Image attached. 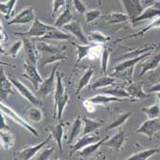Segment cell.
I'll return each instance as SVG.
<instances>
[{
    "label": "cell",
    "instance_id": "obj_1",
    "mask_svg": "<svg viewBox=\"0 0 160 160\" xmlns=\"http://www.w3.org/2000/svg\"><path fill=\"white\" fill-rule=\"evenodd\" d=\"M36 48L38 54V65L40 68H43L47 64L66 61L67 59L65 47L54 45L44 41H38L36 42Z\"/></svg>",
    "mask_w": 160,
    "mask_h": 160
},
{
    "label": "cell",
    "instance_id": "obj_2",
    "mask_svg": "<svg viewBox=\"0 0 160 160\" xmlns=\"http://www.w3.org/2000/svg\"><path fill=\"white\" fill-rule=\"evenodd\" d=\"M152 55V51L145 53L139 57L133 58V59H129V60H125L124 62H120L116 66H114L112 75L113 76H118L119 78L125 80L128 83L132 82V76H133V71L135 68V65L141 62L143 59H146L149 58Z\"/></svg>",
    "mask_w": 160,
    "mask_h": 160
},
{
    "label": "cell",
    "instance_id": "obj_3",
    "mask_svg": "<svg viewBox=\"0 0 160 160\" xmlns=\"http://www.w3.org/2000/svg\"><path fill=\"white\" fill-rule=\"evenodd\" d=\"M56 28L54 25H48L43 23L36 17L33 24L29 28V30L25 33H14V35L20 37H27V38H43L50 30Z\"/></svg>",
    "mask_w": 160,
    "mask_h": 160
},
{
    "label": "cell",
    "instance_id": "obj_4",
    "mask_svg": "<svg viewBox=\"0 0 160 160\" xmlns=\"http://www.w3.org/2000/svg\"><path fill=\"white\" fill-rule=\"evenodd\" d=\"M0 108H1V112L4 115H6L7 117H9L12 122H14L16 124L19 125L21 128H23L26 130H28V132H30L31 134H33L34 136H36V137L38 136V130L35 128H33L28 122H26L23 118H21L20 116L16 111H14L12 108L7 107L6 105H4L2 102H1V107H0Z\"/></svg>",
    "mask_w": 160,
    "mask_h": 160
},
{
    "label": "cell",
    "instance_id": "obj_5",
    "mask_svg": "<svg viewBox=\"0 0 160 160\" xmlns=\"http://www.w3.org/2000/svg\"><path fill=\"white\" fill-rule=\"evenodd\" d=\"M10 80H11L12 85L14 86V88H16L19 92V94L24 99H26L29 103H31L32 105H35L38 107L42 106V101L37 96V94H34L33 92H31L30 89H29L25 84H23L18 78L11 77Z\"/></svg>",
    "mask_w": 160,
    "mask_h": 160
},
{
    "label": "cell",
    "instance_id": "obj_6",
    "mask_svg": "<svg viewBox=\"0 0 160 160\" xmlns=\"http://www.w3.org/2000/svg\"><path fill=\"white\" fill-rule=\"evenodd\" d=\"M58 66H59V63L53 67L50 73V76L40 83L38 89L37 90V93H36L38 97L45 98L48 95H50L53 91H55L56 86H57V80H55V76L57 74Z\"/></svg>",
    "mask_w": 160,
    "mask_h": 160
},
{
    "label": "cell",
    "instance_id": "obj_7",
    "mask_svg": "<svg viewBox=\"0 0 160 160\" xmlns=\"http://www.w3.org/2000/svg\"><path fill=\"white\" fill-rule=\"evenodd\" d=\"M35 8L30 6L21 10L12 19L8 21L9 25H25L35 20Z\"/></svg>",
    "mask_w": 160,
    "mask_h": 160
},
{
    "label": "cell",
    "instance_id": "obj_8",
    "mask_svg": "<svg viewBox=\"0 0 160 160\" xmlns=\"http://www.w3.org/2000/svg\"><path fill=\"white\" fill-rule=\"evenodd\" d=\"M52 135L49 134V136L39 144L35 145V146H30V147H26L22 150H20L17 154L16 157L17 159H21V160H29V159H32L33 157H35V155L41 151L42 148H44L46 145L50 142V140L52 139Z\"/></svg>",
    "mask_w": 160,
    "mask_h": 160
},
{
    "label": "cell",
    "instance_id": "obj_9",
    "mask_svg": "<svg viewBox=\"0 0 160 160\" xmlns=\"http://www.w3.org/2000/svg\"><path fill=\"white\" fill-rule=\"evenodd\" d=\"M23 69H24V73L21 74V76L30 81L32 82V84L34 85L35 89L38 90L40 83L44 81L42 79V77L40 76V74L38 73V65L25 62L24 66H23Z\"/></svg>",
    "mask_w": 160,
    "mask_h": 160
},
{
    "label": "cell",
    "instance_id": "obj_10",
    "mask_svg": "<svg viewBox=\"0 0 160 160\" xmlns=\"http://www.w3.org/2000/svg\"><path fill=\"white\" fill-rule=\"evenodd\" d=\"M160 130V119L154 118V119H149L145 121L136 130L137 133L143 134L147 136L149 139H152L154 134Z\"/></svg>",
    "mask_w": 160,
    "mask_h": 160
},
{
    "label": "cell",
    "instance_id": "obj_11",
    "mask_svg": "<svg viewBox=\"0 0 160 160\" xmlns=\"http://www.w3.org/2000/svg\"><path fill=\"white\" fill-rule=\"evenodd\" d=\"M23 41V48H24V57H25V62L38 65V54L36 48V44L29 39L27 37H21Z\"/></svg>",
    "mask_w": 160,
    "mask_h": 160
},
{
    "label": "cell",
    "instance_id": "obj_12",
    "mask_svg": "<svg viewBox=\"0 0 160 160\" xmlns=\"http://www.w3.org/2000/svg\"><path fill=\"white\" fill-rule=\"evenodd\" d=\"M63 29L70 35L73 36L76 39H78L81 43H82V44H89L88 38L84 34L82 25L78 21H71L70 23L66 24L63 27Z\"/></svg>",
    "mask_w": 160,
    "mask_h": 160
},
{
    "label": "cell",
    "instance_id": "obj_13",
    "mask_svg": "<svg viewBox=\"0 0 160 160\" xmlns=\"http://www.w3.org/2000/svg\"><path fill=\"white\" fill-rule=\"evenodd\" d=\"M100 140V137L97 135H90V134H85V135H82L81 138H78L77 141L71 145L70 147V155H73L75 152H78L79 151H81L82 149L85 148L86 146H88L90 144L96 143Z\"/></svg>",
    "mask_w": 160,
    "mask_h": 160
},
{
    "label": "cell",
    "instance_id": "obj_14",
    "mask_svg": "<svg viewBox=\"0 0 160 160\" xmlns=\"http://www.w3.org/2000/svg\"><path fill=\"white\" fill-rule=\"evenodd\" d=\"M126 139H127L126 132L124 130H119V132H116L111 138H108L105 142V146L115 151V152H119L124 146Z\"/></svg>",
    "mask_w": 160,
    "mask_h": 160
},
{
    "label": "cell",
    "instance_id": "obj_15",
    "mask_svg": "<svg viewBox=\"0 0 160 160\" xmlns=\"http://www.w3.org/2000/svg\"><path fill=\"white\" fill-rule=\"evenodd\" d=\"M121 2L126 11V13L129 16L130 20L136 18L144 10L139 0H121Z\"/></svg>",
    "mask_w": 160,
    "mask_h": 160
},
{
    "label": "cell",
    "instance_id": "obj_16",
    "mask_svg": "<svg viewBox=\"0 0 160 160\" xmlns=\"http://www.w3.org/2000/svg\"><path fill=\"white\" fill-rule=\"evenodd\" d=\"M160 17V9L155 7V6H152V7H148L146 9H144L143 12L139 14V16L134 18L133 20H132V24L137 25L138 23L142 22V21H146V20H153L154 18Z\"/></svg>",
    "mask_w": 160,
    "mask_h": 160
},
{
    "label": "cell",
    "instance_id": "obj_17",
    "mask_svg": "<svg viewBox=\"0 0 160 160\" xmlns=\"http://www.w3.org/2000/svg\"><path fill=\"white\" fill-rule=\"evenodd\" d=\"M63 128H64V126H63L62 121H59L58 124H56L54 126H49L46 128L49 134H51L53 139L56 141L58 147H59L61 152H62V138H63V133H64Z\"/></svg>",
    "mask_w": 160,
    "mask_h": 160
},
{
    "label": "cell",
    "instance_id": "obj_18",
    "mask_svg": "<svg viewBox=\"0 0 160 160\" xmlns=\"http://www.w3.org/2000/svg\"><path fill=\"white\" fill-rule=\"evenodd\" d=\"M127 91L129 93L135 101H140L149 98V94H147L143 89V83L141 82H130L126 87Z\"/></svg>",
    "mask_w": 160,
    "mask_h": 160
},
{
    "label": "cell",
    "instance_id": "obj_19",
    "mask_svg": "<svg viewBox=\"0 0 160 160\" xmlns=\"http://www.w3.org/2000/svg\"><path fill=\"white\" fill-rule=\"evenodd\" d=\"M159 64H160V50L155 54H153L152 56L151 55L149 59L146 61V62L142 64V69L139 77H143L145 74L149 73L151 71H153L159 66Z\"/></svg>",
    "mask_w": 160,
    "mask_h": 160
},
{
    "label": "cell",
    "instance_id": "obj_20",
    "mask_svg": "<svg viewBox=\"0 0 160 160\" xmlns=\"http://www.w3.org/2000/svg\"><path fill=\"white\" fill-rule=\"evenodd\" d=\"M25 117L27 120H29L32 123H40L43 120V112L41 108L38 106L31 105L25 108L24 110Z\"/></svg>",
    "mask_w": 160,
    "mask_h": 160
},
{
    "label": "cell",
    "instance_id": "obj_21",
    "mask_svg": "<svg viewBox=\"0 0 160 160\" xmlns=\"http://www.w3.org/2000/svg\"><path fill=\"white\" fill-rule=\"evenodd\" d=\"M156 29H160V17L154 18L153 20H152V22L147 26L143 28L142 30H140L139 32L133 34V35H130V36H128V37H124V38H118L116 40V42H119V41H124V40H127V39H130V38H138V37H142L144 36L145 34H147L151 31H153V30H156Z\"/></svg>",
    "mask_w": 160,
    "mask_h": 160
},
{
    "label": "cell",
    "instance_id": "obj_22",
    "mask_svg": "<svg viewBox=\"0 0 160 160\" xmlns=\"http://www.w3.org/2000/svg\"><path fill=\"white\" fill-rule=\"evenodd\" d=\"M82 125H83L82 118V116L79 115L74 120L73 124H72V127H71V130H70L68 140H67V143L69 145H73L77 141V139L79 138V136L82 132V129L83 128Z\"/></svg>",
    "mask_w": 160,
    "mask_h": 160
},
{
    "label": "cell",
    "instance_id": "obj_23",
    "mask_svg": "<svg viewBox=\"0 0 160 160\" xmlns=\"http://www.w3.org/2000/svg\"><path fill=\"white\" fill-rule=\"evenodd\" d=\"M88 100L95 105V106H106L110 103H114V102H124L127 101L125 99H121L118 97H115L108 94H98L93 97L88 98Z\"/></svg>",
    "mask_w": 160,
    "mask_h": 160
},
{
    "label": "cell",
    "instance_id": "obj_24",
    "mask_svg": "<svg viewBox=\"0 0 160 160\" xmlns=\"http://www.w3.org/2000/svg\"><path fill=\"white\" fill-rule=\"evenodd\" d=\"M103 92L106 93V94H108V95H112V96H115V97H118V98H121V99H125L127 101H129V102H135V100L129 95V93L127 91L126 88H123V87H120V86H108V87H105V89H103Z\"/></svg>",
    "mask_w": 160,
    "mask_h": 160
},
{
    "label": "cell",
    "instance_id": "obj_25",
    "mask_svg": "<svg viewBox=\"0 0 160 160\" xmlns=\"http://www.w3.org/2000/svg\"><path fill=\"white\" fill-rule=\"evenodd\" d=\"M71 21H73V14H72L70 7L68 5H66L65 9L61 12L60 16L58 17L57 19L55 20L54 26L61 29V28L64 27L66 24L70 23Z\"/></svg>",
    "mask_w": 160,
    "mask_h": 160
},
{
    "label": "cell",
    "instance_id": "obj_26",
    "mask_svg": "<svg viewBox=\"0 0 160 160\" xmlns=\"http://www.w3.org/2000/svg\"><path fill=\"white\" fill-rule=\"evenodd\" d=\"M12 82L10 78L6 76L5 71L1 68V102L5 101L10 95H12Z\"/></svg>",
    "mask_w": 160,
    "mask_h": 160
},
{
    "label": "cell",
    "instance_id": "obj_27",
    "mask_svg": "<svg viewBox=\"0 0 160 160\" xmlns=\"http://www.w3.org/2000/svg\"><path fill=\"white\" fill-rule=\"evenodd\" d=\"M108 24H120L130 20L128 13H123L119 12H111L104 17Z\"/></svg>",
    "mask_w": 160,
    "mask_h": 160
},
{
    "label": "cell",
    "instance_id": "obj_28",
    "mask_svg": "<svg viewBox=\"0 0 160 160\" xmlns=\"http://www.w3.org/2000/svg\"><path fill=\"white\" fill-rule=\"evenodd\" d=\"M108 138H109V136H106V137H104V138L100 139V140H99L98 142H96V143H93V144L88 145V146H86L85 148L82 149L81 152H78V155L86 158V157H88V156L94 154V153L99 150V148L102 146V145H105V142H106Z\"/></svg>",
    "mask_w": 160,
    "mask_h": 160
},
{
    "label": "cell",
    "instance_id": "obj_29",
    "mask_svg": "<svg viewBox=\"0 0 160 160\" xmlns=\"http://www.w3.org/2000/svg\"><path fill=\"white\" fill-rule=\"evenodd\" d=\"M93 74H94V68L92 66H89L88 68L83 71V73L82 74L81 78L79 79V82H78L77 89H76V95H79L84 87L86 85H88Z\"/></svg>",
    "mask_w": 160,
    "mask_h": 160
},
{
    "label": "cell",
    "instance_id": "obj_30",
    "mask_svg": "<svg viewBox=\"0 0 160 160\" xmlns=\"http://www.w3.org/2000/svg\"><path fill=\"white\" fill-rule=\"evenodd\" d=\"M82 122H83V128L82 135L85 134H90L94 132H96L97 129L100 128V127L103 124V122H101L96 119H90L87 117H82Z\"/></svg>",
    "mask_w": 160,
    "mask_h": 160
},
{
    "label": "cell",
    "instance_id": "obj_31",
    "mask_svg": "<svg viewBox=\"0 0 160 160\" xmlns=\"http://www.w3.org/2000/svg\"><path fill=\"white\" fill-rule=\"evenodd\" d=\"M72 37L69 33H64L61 31L59 28H54L50 30L44 37L41 38L42 39H50V40H71Z\"/></svg>",
    "mask_w": 160,
    "mask_h": 160
},
{
    "label": "cell",
    "instance_id": "obj_32",
    "mask_svg": "<svg viewBox=\"0 0 160 160\" xmlns=\"http://www.w3.org/2000/svg\"><path fill=\"white\" fill-rule=\"evenodd\" d=\"M116 82V79L108 76H102L98 79H96L90 85H89V89L90 90H95L98 88H105V87L114 85Z\"/></svg>",
    "mask_w": 160,
    "mask_h": 160
},
{
    "label": "cell",
    "instance_id": "obj_33",
    "mask_svg": "<svg viewBox=\"0 0 160 160\" xmlns=\"http://www.w3.org/2000/svg\"><path fill=\"white\" fill-rule=\"evenodd\" d=\"M160 152V147L159 148H152V149H147L143 150L138 152L133 153L132 155L128 156L127 159L128 160H147L150 159L152 156H153L156 153Z\"/></svg>",
    "mask_w": 160,
    "mask_h": 160
},
{
    "label": "cell",
    "instance_id": "obj_34",
    "mask_svg": "<svg viewBox=\"0 0 160 160\" xmlns=\"http://www.w3.org/2000/svg\"><path fill=\"white\" fill-rule=\"evenodd\" d=\"M72 44H73L76 48H77V51H76V54H77V62H76V64H75V67H78V65L80 64V62L88 56V52H89V49L91 47L92 44H77V43L71 42Z\"/></svg>",
    "mask_w": 160,
    "mask_h": 160
},
{
    "label": "cell",
    "instance_id": "obj_35",
    "mask_svg": "<svg viewBox=\"0 0 160 160\" xmlns=\"http://www.w3.org/2000/svg\"><path fill=\"white\" fill-rule=\"evenodd\" d=\"M1 146L4 150H10L14 144V136L9 129H3L0 132Z\"/></svg>",
    "mask_w": 160,
    "mask_h": 160
},
{
    "label": "cell",
    "instance_id": "obj_36",
    "mask_svg": "<svg viewBox=\"0 0 160 160\" xmlns=\"http://www.w3.org/2000/svg\"><path fill=\"white\" fill-rule=\"evenodd\" d=\"M89 42H94L96 44H106L108 41L110 40V38L100 31H92L87 36Z\"/></svg>",
    "mask_w": 160,
    "mask_h": 160
},
{
    "label": "cell",
    "instance_id": "obj_37",
    "mask_svg": "<svg viewBox=\"0 0 160 160\" xmlns=\"http://www.w3.org/2000/svg\"><path fill=\"white\" fill-rule=\"evenodd\" d=\"M17 2H18V0H8L6 2L0 3V12H1V13L7 20H9Z\"/></svg>",
    "mask_w": 160,
    "mask_h": 160
},
{
    "label": "cell",
    "instance_id": "obj_38",
    "mask_svg": "<svg viewBox=\"0 0 160 160\" xmlns=\"http://www.w3.org/2000/svg\"><path fill=\"white\" fill-rule=\"evenodd\" d=\"M141 110L147 115L149 119H154V118H159L160 116V104L155 103L154 105L151 107H144L141 108Z\"/></svg>",
    "mask_w": 160,
    "mask_h": 160
},
{
    "label": "cell",
    "instance_id": "obj_39",
    "mask_svg": "<svg viewBox=\"0 0 160 160\" xmlns=\"http://www.w3.org/2000/svg\"><path fill=\"white\" fill-rule=\"evenodd\" d=\"M130 115H132V113H130V111H128V112H125L121 115H119L117 118H115L113 120V122L106 128L107 132H108V130H111L113 128H117L119 127H121L123 124H125L127 122V120H128V118L130 117Z\"/></svg>",
    "mask_w": 160,
    "mask_h": 160
},
{
    "label": "cell",
    "instance_id": "obj_40",
    "mask_svg": "<svg viewBox=\"0 0 160 160\" xmlns=\"http://www.w3.org/2000/svg\"><path fill=\"white\" fill-rule=\"evenodd\" d=\"M110 54H111V49L104 46L103 53H102V56H101V72L103 74H106L108 71Z\"/></svg>",
    "mask_w": 160,
    "mask_h": 160
},
{
    "label": "cell",
    "instance_id": "obj_41",
    "mask_svg": "<svg viewBox=\"0 0 160 160\" xmlns=\"http://www.w3.org/2000/svg\"><path fill=\"white\" fill-rule=\"evenodd\" d=\"M22 46H23V41H22V39H19V40L14 42L6 52H2V54L6 55V56H9V57H12V59H16L18 54L21 50Z\"/></svg>",
    "mask_w": 160,
    "mask_h": 160
},
{
    "label": "cell",
    "instance_id": "obj_42",
    "mask_svg": "<svg viewBox=\"0 0 160 160\" xmlns=\"http://www.w3.org/2000/svg\"><path fill=\"white\" fill-rule=\"evenodd\" d=\"M103 49H104L103 44H94V45H91L87 58H88L89 60L99 59V58H101V56H102V53H103Z\"/></svg>",
    "mask_w": 160,
    "mask_h": 160
},
{
    "label": "cell",
    "instance_id": "obj_43",
    "mask_svg": "<svg viewBox=\"0 0 160 160\" xmlns=\"http://www.w3.org/2000/svg\"><path fill=\"white\" fill-rule=\"evenodd\" d=\"M101 17H102V12L99 9L87 11L84 13V18H85V20L87 23H92L95 20H97L98 18H100Z\"/></svg>",
    "mask_w": 160,
    "mask_h": 160
},
{
    "label": "cell",
    "instance_id": "obj_44",
    "mask_svg": "<svg viewBox=\"0 0 160 160\" xmlns=\"http://www.w3.org/2000/svg\"><path fill=\"white\" fill-rule=\"evenodd\" d=\"M54 152V147H50V148H45V149H41L40 153L35 158L37 160H45V159H49L51 154Z\"/></svg>",
    "mask_w": 160,
    "mask_h": 160
},
{
    "label": "cell",
    "instance_id": "obj_45",
    "mask_svg": "<svg viewBox=\"0 0 160 160\" xmlns=\"http://www.w3.org/2000/svg\"><path fill=\"white\" fill-rule=\"evenodd\" d=\"M72 3H73L74 9L80 14H84L87 12V8H86L85 4L82 2V0H72Z\"/></svg>",
    "mask_w": 160,
    "mask_h": 160
},
{
    "label": "cell",
    "instance_id": "obj_46",
    "mask_svg": "<svg viewBox=\"0 0 160 160\" xmlns=\"http://www.w3.org/2000/svg\"><path fill=\"white\" fill-rule=\"evenodd\" d=\"M66 4V0H53V6H52V17L54 18L56 13L59 12V10Z\"/></svg>",
    "mask_w": 160,
    "mask_h": 160
},
{
    "label": "cell",
    "instance_id": "obj_47",
    "mask_svg": "<svg viewBox=\"0 0 160 160\" xmlns=\"http://www.w3.org/2000/svg\"><path fill=\"white\" fill-rule=\"evenodd\" d=\"M157 1H158V0H139V2H140L141 6L143 7V9L154 6Z\"/></svg>",
    "mask_w": 160,
    "mask_h": 160
},
{
    "label": "cell",
    "instance_id": "obj_48",
    "mask_svg": "<svg viewBox=\"0 0 160 160\" xmlns=\"http://www.w3.org/2000/svg\"><path fill=\"white\" fill-rule=\"evenodd\" d=\"M83 107L85 108V109L88 111V112H93L95 110V105L90 102L88 99H86L83 101Z\"/></svg>",
    "mask_w": 160,
    "mask_h": 160
},
{
    "label": "cell",
    "instance_id": "obj_49",
    "mask_svg": "<svg viewBox=\"0 0 160 160\" xmlns=\"http://www.w3.org/2000/svg\"><path fill=\"white\" fill-rule=\"evenodd\" d=\"M0 128H1V130L3 129H9V127L5 121V118H4V114L1 112V116H0Z\"/></svg>",
    "mask_w": 160,
    "mask_h": 160
},
{
    "label": "cell",
    "instance_id": "obj_50",
    "mask_svg": "<svg viewBox=\"0 0 160 160\" xmlns=\"http://www.w3.org/2000/svg\"><path fill=\"white\" fill-rule=\"evenodd\" d=\"M148 92L150 93H156V92H160V82L152 86H151L148 89Z\"/></svg>",
    "mask_w": 160,
    "mask_h": 160
},
{
    "label": "cell",
    "instance_id": "obj_51",
    "mask_svg": "<svg viewBox=\"0 0 160 160\" xmlns=\"http://www.w3.org/2000/svg\"><path fill=\"white\" fill-rule=\"evenodd\" d=\"M0 33H1V44H2V43H5V41L8 38V37H7V35L4 32L3 29H1V32H0Z\"/></svg>",
    "mask_w": 160,
    "mask_h": 160
},
{
    "label": "cell",
    "instance_id": "obj_52",
    "mask_svg": "<svg viewBox=\"0 0 160 160\" xmlns=\"http://www.w3.org/2000/svg\"><path fill=\"white\" fill-rule=\"evenodd\" d=\"M156 96H157V100H158V103L160 104V92H156Z\"/></svg>",
    "mask_w": 160,
    "mask_h": 160
},
{
    "label": "cell",
    "instance_id": "obj_53",
    "mask_svg": "<svg viewBox=\"0 0 160 160\" xmlns=\"http://www.w3.org/2000/svg\"><path fill=\"white\" fill-rule=\"evenodd\" d=\"M154 6H156V7H157V6H160V0H158V1L156 2V4H155Z\"/></svg>",
    "mask_w": 160,
    "mask_h": 160
},
{
    "label": "cell",
    "instance_id": "obj_54",
    "mask_svg": "<svg viewBox=\"0 0 160 160\" xmlns=\"http://www.w3.org/2000/svg\"><path fill=\"white\" fill-rule=\"evenodd\" d=\"M98 4L99 6H102V0H98Z\"/></svg>",
    "mask_w": 160,
    "mask_h": 160
},
{
    "label": "cell",
    "instance_id": "obj_55",
    "mask_svg": "<svg viewBox=\"0 0 160 160\" xmlns=\"http://www.w3.org/2000/svg\"><path fill=\"white\" fill-rule=\"evenodd\" d=\"M159 82H160V79H159Z\"/></svg>",
    "mask_w": 160,
    "mask_h": 160
}]
</instances>
